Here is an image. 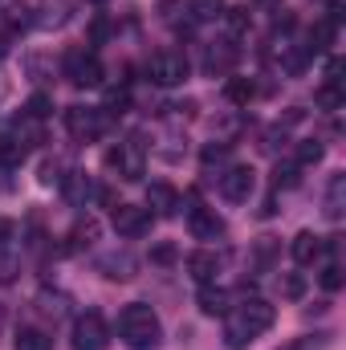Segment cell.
Listing matches in <instances>:
<instances>
[{
    "label": "cell",
    "mask_w": 346,
    "mask_h": 350,
    "mask_svg": "<svg viewBox=\"0 0 346 350\" xmlns=\"http://www.w3.org/2000/svg\"><path fill=\"white\" fill-rule=\"evenodd\" d=\"M175 257H179V253H175L172 241H163V245H155V249H151V261H155V265H175Z\"/></svg>",
    "instance_id": "cell-38"
},
{
    "label": "cell",
    "mask_w": 346,
    "mask_h": 350,
    "mask_svg": "<svg viewBox=\"0 0 346 350\" xmlns=\"http://www.w3.org/2000/svg\"><path fill=\"white\" fill-rule=\"evenodd\" d=\"M196 306H200V314H208V318H224V314L232 310V297H228V289H220L216 281H208V285L200 289Z\"/></svg>",
    "instance_id": "cell-12"
},
{
    "label": "cell",
    "mask_w": 346,
    "mask_h": 350,
    "mask_svg": "<svg viewBox=\"0 0 346 350\" xmlns=\"http://www.w3.org/2000/svg\"><path fill=\"white\" fill-rule=\"evenodd\" d=\"M12 269H16V265L8 261V257H0V281H12Z\"/></svg>",
    "instance_id": "cell-39"
},
{
    "label": "cell",
    "mask_w": 346,
    "mask_h": 350,
    "mask_svg": "<svg viewBox=\"0 0 346 350\" xmlns=\"http://www.w3.org/2000/svg\"><path fill=\"white\" fill-rule=\"evenodd\" d=\"M127 106H131V94H127V90H110L102 114H106V118H110V114H127Z\"/></svg>",
    "instance_id": "cell-34"
},
{
    "label": "cell",
    "mask_w": 346,
    "mask_h": 350,
    "mask_svg": "<svg viewBox=\"0 0 346 350\" xmlns=\"http://www.w3.org/2000/svg\"><path fill=\"white\" fill-rule=\"evenodd\" d=\"M297 183H302V167H297V163H277V167H273V187H277V191H281V187L289 191V187H297Z\"/></svg>",
    "instance_id": "cell-27"
},
{
    "label": "cell",
    "mask_w": 346,
    "mask_h": 350,
    "mask_svg": "<svg viewBox=\"0 0 346 350\" xmlns=\"http://www.w3.org/2000/svg\"><path fill=\"white\" fill-rule=\"evenodd\" d=\"M289 253H293V261L297 265H314L322 261V253H326V237H318V232H310V228H302L293 241H289Z\"/></svg>",
    "instance_id": "cell-11"
},
{
    "label": "cell",
    "mask_w": 346,
    "mask_h": 350,
    "mask_svg": "<svg viewBox=\"0 0 346 350\" xmlns=\"http://www.w3.org/2000/svg\"><path fill=\"white\" fill-rule=\"evenodd\" d=\"M314 102L322 106V110H343V102H346V94H343V86L338 82H326V86L314 94Z\"/></svg>",
    "instance_id": "cell-26"
},
{
    "label": "cell",
    "mask_w": 346,
    "mask_h": 350,
    "mask_svg": "<svg viewBox=\"0 0 346 350\" xmlns=\"http://www.w3.org/2000/svg\"><path fill=\"white\" fill-rule=\"evenodd\" d=\"M343 285H346L343 265H326V269H322V289H326V293H338Z\"/></svg>",
    "instance_id": "cell-35"
},
{
    "label": "cell",
    "mask_w": 346,
    "mask_h": 350,
    "mask_svg": "<svg viewBox=\"0 0 346 350\" xmlns=\"http://www.w3.org/2000/svg\"><path fill=\"white\" fill-rule=\"evenodd\" d=\"M37 179H41L45 187H49V183H62V179H66V175H62V163H57V159H45V163H41V175H37Z\"/></svg>",
    "instance_id": "cell-37"
},
{
    "label": "cell",
    "mask_w": 346,
    "mask_h": 350,
    "mask_svg": "<svg viewBox=\"0 0 346 350\" xmlns=\"http://www.w3.org/2000/svg\"><path fill=\"white\" fill-rule=\"evenodd\" d=\"M232 62H237V49H232V45H220V49L212 45L208 57H204V70H208V74H224V70H232Z\"/></svg>",
    "instance_id": "cell-22"
},
{
    "label": "cell",
    "mask_w": 346,
    "mask_h": 350,
    "mask_svg": "<svg viewBox=\"0 0 346 350\" xmlns=\"http://www.w3.org/2000/svg\"><path fill=\"white\" fill-rule=\"evenodd\" d=\"M110 224L118 237H143L151 228V212L139 208V204H114L110 208Z\"/></svg>",
    "instance_id": "cell-6"
},
{
    "label": "cell",
    "mask_w": 346,
    "mask_h": 350,
    "mask_svg": "<svg viewBox=\"0 0 346 350\" xmlns=\"http://www.w3.org/2000/svg\"><path fill=\"white\" fill-rule=\"evenodd\" d=\"M147 78H151L155 86H179V82L187 78V57H183V53H172V49L155 53V57L147 62Z\"/></svg>",
    "instance_id": "cell-5"
},
{
    "label": "cell",
    "mask_w": 346,
    "mask_h": 350,
    "mask_svg": "<svg viewBox=\"0 0 346 350\" xmlns=\"http://www.w3.org/2000/svg\"><path fill=\"white\" fill-rule=\"evenodd\" d=\"M12 232H16V224H12V220H0V245H4Z\"/></svg>",
    "instance_id": "cell-40"
},
{
    "label": "cell",
    "mask_w": 346,
    "mask_h": 350,
    "mask_svg": "<svg viewBox=\"0 0 346 350\" xmlns=\"http://www.w3.org/2000/svg\"><path fill=\"white\" fill-rule=\"evenodd\" d=\"M281 293H285V297H293V301H297V297H302V293H306V281H302V277H297V273H285V277H281Z\"/></svg>",
    "instance_id": "cell-36"
},
{
    "label": "cell",
    "mask_w": 346,
    "mask_h": 350,
    "mask_svg": "<svg viewBox=\"0 0 346 350\" xmlns=\"http://www.w3.org/2000/svg\"><path fill=\"white\" fill-rule=\"evenodd\" d=\"M147 208H155V216H175L179 212V191L172 183H151L147 187Z\"/></svg>",
    "instance_id": "cell-14"
},
{
    "label": "cell",
    "mask_w": 346,
    "mask_h": 350,
    "mask_svg": "<svg viewBox=\"0 0 346 350\" xmlns=\"http://www.w3.org/2000/svg\"><path fill=\"white\" fill-rule=\"evenodd\" d=\"M66 70H70V82L82 90H94L102 86V78H106V70H102V62L94 57V53H70V62H66Z\"/></svg>",
    "instance_id": "cell-8"
},
{
    "label": "cell",
    "mask_w": 346,
    "mask_h": 350,
    "mask_svg": "<svg viewBox=\"0 0 346 350\" xmlns=\"http://www.w3.org/2000/svg\"><path fill=\"white\" fill-rule=\"evenodd\" d=\"M228 155H232V143H212V147H204V167H224L228 163Z\"/></svg>",
    "instance_id": "cell-30"
},
{
    "label": "cell",
    "mask_w": 346,
    "mask_h": 350,
    "mask_svg": "<svg viewBox=\"0 0 346 350\" xmlns=\"http://www.w3.org/2000/svg\"><path fill=\"white\" fill-rule=\"evenodd\" d=\"M118 338L131 350H155L163 342V326H159V314L143 301H131L122 314H118Z\"/></svg>",
    "instance_id": "cell-2"
},
{
    "label": "cell",
    "mask_w": 346,
    "mask_h": 350,
    "mask_svg": "<svg viewBox=\"0 0 346 350\" xmlns=\"http://www.w3.org/2000/svg\"><path fill=\"white\" fill-rule=\"evenodd\" d=\"M0 330H4V310H0Z\"/></svg>",
    "instance_id": "cell-42"
},
{
    "label": "cell",
    "mask_w": 346,
    "mask_h": 350,
    "mask_svg": "<svg viewBox=\"0 0 346 350\" xmlns=\"http://www.w3.org/2000/svg\"><path fill=\"white\" fill-rule=\"evenodd\" d=\"M253 94H257V82H253V78H228V82H224V98H228L232 106H249Z\"/></svg>",
    "instance_id": "cell-21"
},
{
    "label": "cell",
    "mask_w": 346,
    "mask_h": 350,
    "mask_svg": "<svg viewBox=\"0 0 346 350\" xmlns=\"http://www.w3.org/2000/svg\"><path fill=\"white\" fill-rule=\"evenodd\" d=\"M322 159H326V147H322L318 139H306V143H297V159H293L297 167H318Z\"/></svg>",
    "instance_id": "cell-24"
},
{
    "label": "cell",
    "mask_w": 346,
    "mask_h": 350,
    "mask_svg": "<svg viewBox=\"0 0 346 350\" xmlns=\"http://www.w3.org/2000/svg\"><path fill=\"white\" fill-rule=\"evenodd\" d=\"M110 347V326L98 310H86L78 314L74 322V350H106Z\"/></svg>",
    "instance_id": "cell-3"
},
{
    "label": "cell",
    "mask_w": 346,
    "mask_h": 350,
    "mask_svg": "<svg viewBox=\"0 0 346 350\" xmlns=\"http://www.w3.org/2000/svg\"><path fill=\"white\" fill-rule=\"evenodd\" d=\"M220 196L228 204H245L253 196V172L249 167H224L220 172Z\"/></svg>",
    "instance_id": "cell-9"
},
{
    "label": "cell",
    "mask_w": 346,
    "mask_h": 350,
    "mask_svg": "<svg viewBox=\"0 0 346 350\" xmlns=\"http://www.w3.org/2000/svg\"><path fill=\"white\" fill-rule=\"evenodd\" d=\"M330 41H334V25H330V21H318V25L310 29V45H306V49H310V53H322Z\"/></svg>",
    "instance_id": "cell-28"
},
{
    "label": "cell",
    "mask_w": 346,
    "mask_h": 350,
    "mask_svg": "<svg viewBox=\"0 0 346 350\" xmlns=\"http://www.w3.org/2000/svg\"><path fill=\"white\" fill-rule=\"evenodd\" d=\"M33 310H37L41 318H49V322H62V318L70 314V297L57 293V289H41V293L33 297Z\"/></svg>",
    "instance_id": "cell-13"
},
{
    "label": "cell",
    "mask_w": 346,
    "mask_h": 350,
    "mask_svg": "<svg viewBox=\"0 0 346 350\" xmlns=\"http://www.w3.org/2000/svg\"><path fill=\"white\" fill-rule=\"evenodd\" d=\"M330 220H343L346 212V175H330V183H326V208H322Z\"/></svg>",
    "instance_id": "cell-18"
},
{
    "label": "cell",
    "mask_w": 346,
    "mask_h": 350,
    "mask_svg": "<svg viewBox=\"0 0 346 350\" xmlns=\"http://www.w3.org/2000/svg\"><path fill=\"white\" fill-rule=\"evenodd\" d=\"M98 232H102V224H98L94 216H86V220H78V224L70 228V237H66V241H70L66 249H70V253H82V249H90V245L98 241Z\"/></svg>",
    "instance_id": "cell-17"
},
{
    "label": "cell",
    "mask_w": 346,
    "mask_h": 350,
    "mask_svg": "<svg viewBox=\"0 0 346 350\" xmlns=\"http://www.w3.org/2000/svg\"><path fill=\"white\" fill-rule=\"evenodd\" d=\"M224 318H228V326H224V347L245 350L257 334H265V330L277 322V310H273L269 301H261V297H249L241 310H232V314H224Z\"/></svg>",
    "instance_id": "cell-1"
},
{
    "label": "cell",
    "mask_w": 346,
    "mask_h": 350,
    "mask_svg": "<svg viewBox=\"0 0 346 350\" xmlns=\"http://www.w3.org/2000/svg\"><path fill=\"white\" fill-rule=\"evenodd\" d=\"M12 350H53V338H49L45 330H37V326H21Z\"/></svg>",
    "instance_id": "cell-20"
},
{
    "label": "cell",
    "mask_w": 346,
    "mask_h": 350,
    "mask_svg": "<svg viewBox=\"0 0 346 350\" xmlns=\"http://www.w3.org/2000/svg\"><path fill=\"white\" fill-rule=\"evenodd\" d=\"M187 228H191L196 241H220L224 237V220L212 208H191L187 212Z\"/></svg>",
    "instance_id": "cell-10"
},
{
    "label": "cell",
    "mask_w": 346,
    "mask_h": 350,
    "mask_svg": "<svg viewBox=\"0 0 346 350\" xmlns=\"http://www.w3.org/2000/svg\"><path fill=\"white\" fill-rule=\"evenodd\" d=\"M4 53H8V45H4V41H0V57H4Z\"/></svg>",
    "instance_id": "cell-41"
},
{
    "label": "cell",
    "mask_w": 346,
    "mask_h": 350,
    "mask_svg": "<svg viewBox=\"0 0 346 350\" xmlns=\"http://www.w3.org/2000/svg\"><path fill=\"white\" fill-rule=\"evenodd\" d=\"M98 269H102V277H110V281H131V277H135V269H139V261L122 249V253L102 257V261H98Z\"/></svg>",
    "instance_id": "cell-16"
},
{
    "label": "cell",
    "mask_w": 346,
    "mask_h": 350,
    "mask_svg": "<svg viewBox=\"0 0 346 350\" xmlns=\"http://www.w3.org/2000/svg\"><path fill=\"white\" fill-rule=\"evenodd\" d=\"M53 114V98L49 94H33L29 102H25V118H37V122H45Z\"/></svg>",
    "instance_id": "cell-29"
},
{
    "label": "cell",
    "mask_w": 346,
    "mask_h": 350,
    "mask_svg": "<svg viewBox=\"0 0 346 350\" xmlns=\"http://www.w3.org/2000/svg\"><path fill=\"white\" fill-rule=\"evenodd\" d=\"M66 126H70V135H74V139L94 143V139H102V135H106V114H102V110H94V106H70V110H66Z\"/></svg>",
    "instance_id": "cell-4"
},
{
    "label": "cell",
    "mask_w": 346,
    "mask_h": 350,
    "mask_svg": "<svg viewBox=\"0 0 346 350\" xmlns=\"http://www.w3.org/2000/svg\"><path fill=\"white\" fill-rule=\"evenodd\" d=\"M273 257H277V241H273V237H261L257 249H253V265H257V269H269Z\"/></svg>",
    "instance_id": "cell-32"
},
{
    "label": "cell",
    "mask_w": 346,
    "mask_h": 350,
    "mask_svg": "<svg viewBox=\"0 0 346 350\" xmlns=\"http://www.w3.org/2000/svg\"><path fill=\"white\" fill-rule=\"evenodd\" d=\"M224 0H187V12H191V21H220L224 16Z\"/></svg>",
    "instance_id": "cell-23"
},
{
    "label": "cell",
    "mask_w": 346,
    "mask_h": 350,
    "mask_svg": "<svg viewBox=\"0 0 346 350\" xmlns=\"http://www.w3.org/2000/svg\"><path fill=\"white\" fill-rule=\"evenodd\" d=\"M106 163L114 167V172L122 175V179H143V147L131 139V143H118V147H110L106 151Z\"/></svg>",
    "instance_id": "cell-7"
},
{
    "label": "cell",
    "mask_w": 346,
    "mask_h": 350,
    "mask_svg": "<svg viewBox=\"0 0 346 350\" xmlns=\"http://www.w3.org/2000/svg\"><path fill=\"white\" fill-rule=\"evenodd\" d=\"M25 159V147L16 139H0V167H16Z\"/></svg>",
    "instance_id": "cell-33"
},
{
    "label": "cell",
    "mask_w": 346,
    "mask_h": 350,
    "mask_svg": "<svg viewBox=\"0 0 346 350\" xmlns=\"http://www.w3.org/2000/svg\"><path fill=\"white\" fill-rule=\"evenodd\" d=\"M281 350H330V334H302V338L285 342Z\"/></svg>",
    "instance_id": "cell-31"
},
{
    "label": "cell",
    "mask_w": 346,
    "mask_h": 350,
    "mask_svg": "<svg viewBox=\"0 0 346 350\" xmlns=\"http://www.w3.org/2000/svg\"><path fill=\"white\" fill-rule=\"evenodd\" d=\"M232 33H249V25H253V16H249V4H232V8H224V16H220Z\"/></svg>",
    "instance_id": "cell-25"
},
{
    "label": "cell",
    "mask_w": 346,
    "mask_h": 350,
    "mask_svg": "<svg viewBox=\"0 0 346 350\" xmlns=\"http://www.w3.org/2000/svg\"><path fill=\"white\" fill-rule=\"evenodd\" d=\"M62 187H66V196H70V204H78V208L86 204V200L94 196V191H98V187H94V183L86 179V172H70L66 179H62Z\"/></svg>",
    "instance_id": "cell-19"
},
{
    "label": "cell",
    "mask_w": 346,
    "mask_h": 350,
    "mask_svg": "<svg viewBox=\"0 0 346 350\" xmlns=\"http://www.w3.org/2000/svg\"><path fill=\"white\" fill-rule=\"evenodd\" d=\"M187 273H191V281L208 285V281H216V273H220V257H216L212 249H200V253L187 257Z\"/></svg>",
    "instance_id": "cell-15"
}]
</instances>
